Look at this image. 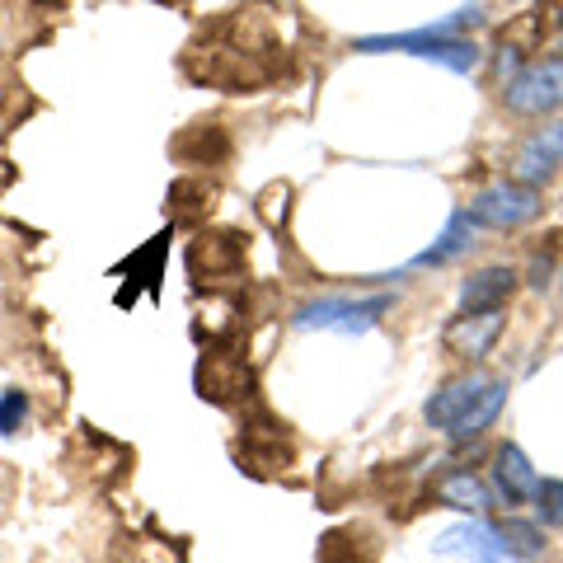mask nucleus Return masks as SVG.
<instances>
[{
    "label": "nucleus",
    "instance_id": "nucleus-1",
    "mask_svg": "<svg viewBox=\"0 0 563 563\" xmlns=\"http://www.w3.org/2000/svg\"><path fill=\"white\" fill-rule=\"evenodd\" d=\"M507 395H512V385L503 376H484V372L455 376L428 399V422L437 432H451L455 442H470V437H479L498 422Z\"/></svg>",
    "mask_w": 563,
    "mask_h": 563
},
{
    "label": "nucleus",
    "instance_id": "nucleus-2",
    "mask_svg": "<svg viewBox=\"0 0 563 563\" xmlns=\"http://www.w3.org/2000/svg\"><path fill=\"white\" fill-rule=\"evenodd\" d=\"M484 5L479 0H470L465 10H455L451 20L432 24V29H413V33H385V38H362L357 52H409L418 62H432V66H446L455 76H470L474 66H479V47L470 38H455L465 24H479Z\"/></svg>",
    "mask_w": 563,
    "mask_h": 563
},
{
    "label": "nucleus",
    "instance_id": "nucleus-3",
    "mask_svg": "<svg viewBox=\"0 0 563 563\" xmlns=\"http://www.w3.org/2000/svg\"><path fill=\"white\" fill-rule=\"evenodd\" d=\"M465 211L479 231H521V225H531L544 211V198L531 184L503 179V184H488V188L474 192Z\"/></svg>",
    "mask_w": 563,
    "mask_h": 563
},
{
    "label": "nucleus",
    "instance_id": "nucleus-4",
    "mask_svg": "<svg viewBox=\"0 0 563 563\" xmlns=\"http://www.w3.org/2000/svg\"><path fill=\"white\" fill-rule=\"evenodd\" d=\"M395 306V296H320V301H306L296 310V329H329V333H366L385 310Z\"/></svg>",
    "mask_w": 563,
    "mask_h": 563
},
{
    "label": "nucleus",
    "instance_id": "nucleus-5",
    "mask_svg": "<svg viewBox=\"0 0 563 563\" xmlns=\"http://www.w3.org/2000/svg\"><path fill=\"white\" fill-rule=\"evenodd\" d=\"M503 103L521 118H544L554 113L563 103V57H544V62H531L521 76L507 85Z\"/></svg>",
    "mask_w": 563,
    "mask_h": 563
},
{
    "label": "nucleus",
    "instance_id": "nucleus-6",
    "mask_svg": "<svg viewBox=\"0 0 563 563\" xmlns=\"http://www.w3.org/2000/svg\"><path fill=\"white\" fill-rule=\"evenodd\" d=\"M503 329H507L503 310H474V314L461 310L446 324L442 347L451 352V357H461V362H479V357H488V352H493V343L503 339Z\"/></svg>",
    "mask_w": 563,
    "mask_h": 563
},
{
    "label": "nucleus",
    "instance_id": "nucleus-7",
    "mask_svg": "<svg viewBox=\"0 0 563 563\" xmlns=\"http://www.w3.org/2000/svg\"><path fill=\"white\" fill-rule=\"evenodd\" d=\"M540 470L531 465V455H526L517 442H503L493 451V488H498V498L507 507H521V503H536L540 498Z\"/></svg>",
    "mask_w": 563,
    "mask_h": 563
},
{
    "label": "nucleus",
    "instance_id": "nucleus-8",
    "mask_svg": "<svg viewBox=\"0 0 563 563\" xmlns=\"http://www.w3.org/2000/svg\"><path fill=\"white\" fill-rule=\"evenodd\" d=\"M559 165H563V122H544L540 132H531L521 141V151L512 161V179L540 188Z\"/></svg>",
    "mask_w": 563,
    "mask_h": 563
},
{
    "label": "nucleus",
    "instance_id": "nucleus-9",
    "mask_svg": "<svg viewBox=\"0 0 563 563\" xmlns=\"http://www.w3.org/2000/svg\"><path fill=\"white\" fill-rule=\"evenodd\" d=\"M432 550L446 554V559H465V563H498L507 550L498 531H488L484 521H455L446 531L432 536Z\"/></svg>",
    "mask_w": 563,
    "mask_h": 563
},
{
    "label": "nucleus",
    "instance_id": "nucleus-10",
    "mask_svg": "<svg viewBox=\"0 0 563 563\" xmlns=\"http://www.w3.org/2000/svg\"><path fill=\"white\" fill-rule=\"evenodd\" d=\"M517 282H521L517 268H503V263L470 273L465 287H461V310L465 314H474V310H503L517 296Z\"/></svg>",
    "mask_w": 563,
    "mask_h": 563
},
{
    "label": "nucleus",
    "instance_id": "nucleus-11",
    "mask_svg": "<svg viewBox=\"0 0 563 563\" xmlns=\"http://www.w3.org/2000/svg\"><path fill=\"white\" fill-rule=\"evenodd\" d=\"M432 493H437V503H442V507H455V512H465V517H479L484 507L493 503V498H488V484H484L474 470H465V465L446 470L442 479H437Z\"/></svg>",
    "mask_w": 563,
    "mask_h": 563
},
{
    "label": "nucleus",
    "instance_id": "nucleus-12",
    "mask_svg": "<svg viewBox=\"0 0 563 563\" xmlns=\"http://www.w3.org/2000/svg\"><path fill=\"white\" fill-rule=\"evenodd\" d=\"M470 235H474V221H470V211H465V207H461V211H451L446 231L437 235V244H432V250H422L413 263H418V268H442V263H451V258L470 254Z\"/></svg>",
    "mask_w": 563,
    "mask_h": 563
},
{
    "label": "nucleus",
    "instance_id": "nucleus-13",
    "mask_svg": "<svg viewBox=\"0 0 563 563\" xmlns=\"http://www.w3.org/2000/svg\"><path fill=\"white\" fill-rule=\"evenodd\" d=\"M498 540H503L507 554H521V559H536L544 550V531L536 521H521V517H507L498 526Z\"/></svg>",
    "mask_w": 563,
    "mask_h": 563
},
{
    "label": "nucleus",
    "instance_id": "nucleus-14",
    "mask_svg": "<svg viewBox=\"0 0 563 563\" xmlns=\"http://www.w3.org/2000/svg\"><path fill=\"white\" fill-rule=\"evenodd\" d=\"M536 507H540L544 526H559V531H563V479H544Z\"/></svg>",
    "mask_w": 563,
    "mask_h": 563
},
{
    "label": "nucleus",
    "instance_id": "nucleus-15",
    "mask_svg": "<svg viewBox=\"0 0 563 563\" xmlns=\"http://www.w3.org/2000/svg\"><path fill=\"white\" fill-rule=\"evenodd\" d=\"M24 413H29V399L20 390H5V399H0V432H20Z\"/></svg>",
    "mask_w": 563,
    "mask_h": 563
}]
</instances>
